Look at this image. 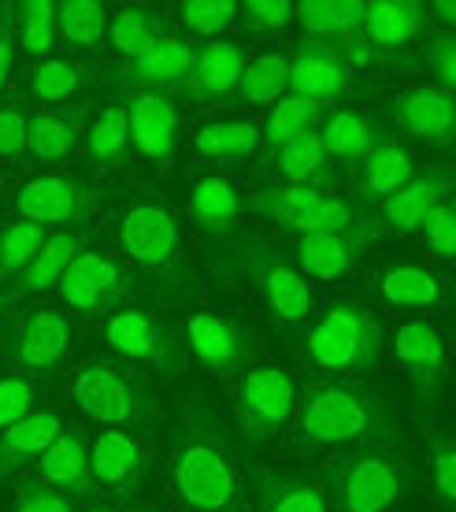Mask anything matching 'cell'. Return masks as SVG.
<instances>
[{
    "label": "cell",
    "mask_w": 456,
    "mask_h": 512,
    "mask_svg": "<svg viewBox=\"0 0 456 512\" xmlns=\"http://www.w3.org/2000/svg\"><path fill=\"white\" fill-rule=\"evenodd\" d=\"M412 175H416V171H412V156H408V149L386 138V141H379L375 153L364 160L356 193H360L364 201H371V205H382V201L393 197Z\"/></svg>",
    "instance_id": "cell-34"
},
{
    "label": "cell",
    "mask_w": 456,
    "mask_h": 512,
    "mask_svg": "<svg viewBox=\"0 0 456 512\" xmlns=\"http://www.w3.org/2000/svg\"><path fill=\"white\" fill-rule=\"evenodd\" d=\"M419 234H423V242L431 249L438 260H449L456 253V212H453V201L445 197L438 205H431L419 219Z\"/></svg>",
    "instance_id": "cell-47"
},
{
    "label": "cell",
    "mask_w": 456,
    "mask_h": 512,
    "mask_svg": "<svg viewBox=\"0 0 456 512\" xmlns=\"http://www.w3.org/2000/svg\"><path fill=\"white\" fill-rule=\"evenodd\" d=\"M241 208L267 219V223H275L279 231L297 234V238L345 231V227L356 223V208L345 197L308 190V186H290V182L260 186L249 197H241Z\"/></svg>",
    "instance_id": "cell-7"
},
{
    "label": "cell",
    "mask_w": 456,
    "mask_h": 512,
    "mask_svg": "<svg viewBox=\"0 0 456 512\" xmlns=\"http://www.w3.org/2000/svg\"><path fill=\"white\" fill-rule=\"evenodd\" d=\"M379 238V223L375 219H356L345 231L312 234V238H297V264L293 268L308 275V279L330 282L342 279L356 268V260L368 253V245Z\"/></svg>",
    "instance_id": "cell-18"
},
{
    "label": "cell",
    "mask_w": 456,
    "mask_h": 512,
    "mask_svg": "<svg viewBox=\"0 0 456 512\" xmlns=\"http://www.w3.org/2000/svg\"><path fill=\"white\" fill-rule=\"evenodd\" d=\"M393 357L412 379L423 401H434L449 375V346L445 334L427 320H408L393 331Z\"/></svg>",
    "instance_id": "cell-19"
},
{
    "label": "cell",
    "mask_w": 456,
    "mask_h": 512,
    "mask_svg": "<svg viewBox=\"0 0 456 512\" xmlns=\"http://www.w3.org/2000/svg\"><path fill=\"white\" fill-rule=\"evenodd\" d=\"M78 253V238L71 231H52L45 238V245L38 249V256L26 264L19 275H15V290L12 297H38L45 290H52L60 275L67 271V264L75 260Z\"/></svg>",
    "instance_id": "cell-37"
},
{
    "label": "cell",
    "mask_w": 456,
    "mask_h": 512,
    "mask_svg": "<svg viewBox=\"0 0 456 512\" xmlns=\"http://www.w3.org/2000/svg\"><path fill=\"white\" fill-rule=\"evenodd\" d=\"M208 264L223 282L253 290L279 323H301L312 316V286L264 234H230L208 249Z\"/></svg>",
    "instance_id": "cell-3"
},
{
    "label": "cell",
    "mask_w": 456,
    "mask_h": 512,
    "mask_svg": "<svg viewBox=\"0 0 456 512\" xmlns=\"http://www.w3.org/2000/svg\"><path fill=\"white\" fill-rule=\"evenodd\" d=\"M238 427L249 442H267L282 435L297 416V383L279 364H256L238 375L234 386Z\"/></svg>",
    "instance_id": "cell-8"
},
{
    "label": "cell",
    "mask_w": 456,
    "mask_h": 512,
    "mask_svg": "<svg viewBox=\"0 0 456 512\" xmlns=\"http://www.w3.org/2000/svg\"><path fill=\"white\" fill-rule=\"evenodd\" d=\"M260 145V127L249 119H223V123H204L193 134V153L208 164H241L249 160Z\"/></svg>",
    "instance_id": "cell-35"
},
{
    "label": "cell",
    "mask_w": 456,
    "mask_h": 512,
    "mask_svg": "<svg viewBox=\"0 0 456 512\" xmlns=\"http://www.w3.org/2000/svg\"><path fill=\"white\" fill-rule=\"evenodd\" d=\"M86 156L97 171H115L130 160L127 104H104L86 130Z\"/></svg>",
    "instance_id": "cell-36"
},
{
    "label": "cell",
    "mask_w": 456,
    "mask_h": 512,
    "mask_svg": "<svg viewBox=\"0 0 456 512\" xmlns=\"http://www.w3.org/2000/svg\"><path fill=\"white\" fill-rule=\"evenodd\" d=\"M26 119L23 104H0V160H23L26 156Z\"/></svg>",
    "instance_id": "cell-51"
},
{
    "label": "cell",
    "mask_w": 456,
    "mask_h": 512,
    "mask_svg": "<svg viewBox=\"0 0 456 512\" xmlns=\"http://www.w3.org/2000/svg\"><path fill=\"white\" fill-rule=\"evenodd\" d=\"M82 78H86V67L78 60H45L30 75V93L41 104H60L82 90Z\"/></svg>",
    "instance_id": "cell-43"
},
{
    "label": "cell",
    "mask_w": 456,
    "mask_h": 512,
    "mask_svg": "<svg viewBox=\"0 0 456 512\" xmlns=\"http://www.w3.org/2000/svg\"><path fill=\"white\" fill-rule=\"evenodd\" d=\"M193 45L186 38H164L156 49H149L138 60H127L123 67H115L112 82L115 86H134V90H156L164 93L178 86L193 64Z\"/></svg>",
    "instance_id": "cell-26"
},
{
    "label": "cell",
    "mask_w": 456,
    "mask_h": 512,
    "mask_svg": "<svg viewBox=\"0 0 456 512\" xmlns=\"http://www.w3.org/2000/svg\"><path fill=\"white\" fill-rule=\"evenodd\" d=\"M38 390L23 375H0V431H8L12 423H19L23 416L34 412Z\"/></svg>",
    "instance_id": "cell-50"
},
{
    "label": "cell",
    "mask_w": 456,
    "mask_h": 512,
    "mask_svg": "<svg viewBox=\"0 0 456 512\" xmlns=\"http://www.w3.org/2000/svg\"><path fill=\"white\" fill-rule=\"evenodd\" d=\"M427 19V4H412V0H382V4H364V23H360V38L345 41L349 60L364 64L375 56H397L416 41L419 26Z\"/></svg>",
    "instance_id": "cell-16"
},
{
    "label": "cell",
    "mask_w": 456,
    "mask_h": 512,
    "mask_svg": "<svg viewBox=\"0 0 456 512\" xmlns=\"http://www.w3.org/2000/svg\"><path fill=\"white\" fill-rule=\"evenodd\" d=\"M293 19L304 26V38L349 41L364 23V4L356 0H304L293 4Z\"/></svg>",
    "instance_id": "cell-38"
},
{
    "label": "cell",
    "mask_w": 456,
    "mask_h": 512,
    "mask_svg": "<svg viewBox=\"0 0 456 512\" xmlns=\"http://www.w3.org/2000/svg\"><path fill=\"white\" fill-rule=\"evenodd\" d=\"M82 512H152L149 505H89Z\"/></svg>",
    "instance_id": "cell-55"
},
{
    "label": "cell",
    "mask_w": 456,
    "mask_h": 512,
    "mask_svg": "<svg viewBox=\"0 0 456 512\" xmlns=\"http://www.w3.org/2000/svg\"><path fill=\"white\" fill-rule=\"evenodd\" d=\"M386 331L382 320L360 301H330L301 338L304 368L319 383H353L382 360Z\"/></svg>",
    "instance_id": "cell-4"
},
{
    "label": "cell",
    "mask_w": 456,
    "mask_h": 512,
    "mask_svg": "<svg viewBox=\"0 0 456 512\" xmlns=\"http://www.w3.org/2000/svg\"><path fill=\"white\" fill-rule=\"evenodd\" d=\"M353 82V60L345 52V41L304 38L290 60V90L312 104L338 101Z\"/></svg>",
    "instance_id": "cell-15"
},
{
    "label": "cell",
    "mask_w": 456,
    "mask_h": 512,
    "mask_svg": "<svg viewBox=\"0 0 456 512\" xmlns=\"http://www.w3.org/2000/svg\"><path fill=\"white\" fill-rule=\"evenodd\" d=\"M256 512H330L319 475H293L271 464L245 468Z\"/></svg>",
    "instance_id": "cell-22"
},
{
    "label": "cell",
    "mask_w": 456,
    "mask_h": 512,
    "mask_svg": "<svg viewBox=\"0 0 456 512\" xmlns=\"http://www.w3.org/2000/svg\"><path fill=\"white\" fill-rule=\"evenodd\" d=\"M431 487L442 509L456 505V446L449 435H438L431 442Z\"/></svg>",
    "instance_id": "cell-48"
},
{
    "label": "cell",
    "mask_w": 456,
    "mask_h": 512,
    "mask_svg": "<svg viewBox=\"0 0 456 512\" xmlns=\"http://www.w3.org/2000/svg\"><path fill=\"white\" fill-rule=\"evenodd\" d=\"M56 290L78 316H112L115 308L127 305L134 275L123 260L86 249V253H75V260L56 282Z\"/></svg>",
    "instance_id": "cell-10"
},
{
    "label": "cell",
    "mask_w": 456,
    "mask_h": 512,
    "mask_svg": "<svg viewBox=\"0 0 456 512\" xmlns=\"http://www.w3.org/2000/svg\"><path fill=\"white\" fill-rule=\"evenodd\" d=\"M186 342H190L193 357L216 375L249 372V364L260 357L253 327H245L234 316L212 312V308H197L186 316Z\"/></svg>",
    "instance_id": "cell-12"
},
{
    "label": "cell",
    "mask_w": 456,
    "mask_h": 512,
    "mask_svg": "<svg viewBox=\"0 0 456 512\" xmlns=\"http://www.w3.org/2000/svg\"><path fill=\"white\" fill-rule=\"evenodd\" d=\"M241 193L234 190V182L219 179V175H204L193 182L190 190V219L193 227L216 234V238H230L238 234L241 223Z\"/></svg>",
    "instance_id": "cell-32"
},
{
    "label": "cell",
    "mask_w": 456,
    "mask_h": 512,
    "mask_svg": "<svg viewBox=\"0 0 456 512\" xmlns=\"http://www.w3.org/2000/svg\"><path fill=\"white\" fill-rule=\"evenodd\" d=\"M386 116L405 130L408 138L427 145H449L456 130V101L449 90L438 86H416L386 101Z\"/></svg>",
    "instance_id": "cell-20"
},
{
    "label": "cell",
    "mask_w": 456,
    "mask_h": 512,
    "mask_svg": "<svg viewBox=\"0 0 456 512\" xmlns=\"http://www.w3.org/2000/svg\"><path fill=\"white\" fill-rule=\"evenodd\" d=\"M316 134H319V141H323V149H327L330 160H345V164H364V160L375 153V145L386 141L379 123L353 112V108L330 112V116L323 119V130H316Z\"/></svg>",
    "instance_id": "cell-33"
},
{
    "label": "cell",
    "mask_w": 456,
    "mask_h": 512,
    "mask_svg": "<svg viewBox=\"0 0 456 512\" xmlns=\"http://www.w3.org/2000/svg\"><path fill=\"white\" fill-rule=\"evenodd\" d=\"M86 130V104H60L49 112H38L26 127V156L38 164H64L78 149Z\"/></svg>",
    "instance_id": "cell-27"
},
{
    "label": "cell",
    "mask_w": 456,
    "mask_h": 512,
    "mask_svg": "<svg viewBox=\"0 0 456 512\" xmlns=\"http://www.w3.org/2000/svg\"><path fill=\"white\" fill-rule=\"evenodd\" d=\"M164 38H171V19L156 4H123L108 19V41L119 56L138 60L149 49H156Z\"/></svg>",
    "instance_id": "cell-31"
},
{
    "label": "cell",
    "mask_w": 456,
    "mask_h": 512,
    "mask_svg": "<svg viewBox=\"0 0 456 512\" xmlns=\"http://www.w3.org/2000/svg\"><path fill=\"white\" fill-rule=\"evenodd\" d=\"M445 290H449L445 271L419 264V260H397L375 275L379 301L397 312H438L445 308Z\"/></svg>",
    "instance_id": "cell-24"
},
{
    "label": "cell",
    "mask_w": 456,
    "mask_h": 512,
    "mask_svg": "<svg viewBox=\"0 0 456 512\" xmlns=\"http://www.w3.org/2000/svg\"><path fill=\"white\" fill-rule=\"evenodd\" d=\"M119 249L145 271H175L182 256V227L175 212L160 201H134L115 219Z\"/></svg>",
    "instance_id": "cell-11"
},
{
    "label": "cell",
    "mask_w": 456,
    "mask_h": 512,
    "mask_svg": "<svg viewBox=\"0 0 456 512\" xmlns=\"http://www.w3.org/2000/svg\"><path fill=\"white\" fill-rule=\"evenodd\" d=\"M416 461L408 449H349L323 468L330 512H393L416 490Z\"/></svg>",
    "instance_id": "cell-5"
},
{
    "label": "cell",
    "mask_w": 456,
    "mask_h": 512,
    "mask_svg": "<svg viewBox=\"0 0 456 512\" xmlns=\"http://www.w3.org/2000/svg\"><path fill=\"white\" fill-rule=\"evenodd\" d=\"M297 435L308 449H371L397 442L386 390L368 383H319L297 390Z\"/></svg>",
    "instance_id": "cell-2"
},
{
    "label": "cell",
    "mask_w": 456,
    "mask_h": 512,
    "mask_svg": "<svg viewBox=\"0 0 456 512\" xmlns=\"http://www.w3.org/2000/svg\"><path fill=\"white\" fill-rule=\"evenodd\" d=\"M41 483L56 487L67 498H89L97 494L93 487V472H89V438L82 427H64L52 438V446L41 453L38 475Z\"/></svg>",
    "instance_id": "cell-25"
},
{
    "label": "cell",
    "mask_w": 456,
    "mask_h": 512,
    "mask_svg": "<svg viewBox=\"0 0 456 512\" xmlns=\"http://www.w3.org/2000/svg\"><path fill=\"white\" fill-rule=\"evenodd\" d=\"M97 208V190L75 175H41L15 193V212L38 227H86Z\"/></svg>",
    "instance_id": "cell-13"
},
{
    "label": "cell",
    "mask_w": 456,
    "mask_h": 512,
    "mask_svg": "<svg viewBox=\"0 0 456 512\" xmlns=\"http://www.w3.org/2000/svg\"><path fill=\"white\" fill-rule=\"evenodd\" d=\"M60 431H64V420L56 409H34L8 431H0V483H8L26 464H38Z\"/></svg>",
    "instance_id": "cell-29"
},
{
    "label": "cell",
    "mask_w": 456,
    "mask_h": 512,
    "mask_svg": "<svg viewBox=\"0 0 456 512\" xmlns=\"http://www.w3.org/2000/svg\"><path fill=\"white\" fill-rule=\"evenodd\" d=\"M56 34L75 52L101 49L108 41V8L93 0H67L56 4Z\"/></svg>",
    "instance_id": "cell-39"
},
{
    "label": "cell",
    "mask_w": 456,
    "mask_h": 512,
    "mask_svg": "<svg viewBox=\"0 0 456 512\" xmlns=\"http://www.w3.org/2000/svg\"><path fill=\"white\" fill-rule=\"evenodd\" d=\"M71 338H75V327H71V316L64 308L38 301L34 308H26L19 323H15L12 360L30 375H49L67 360Z\"/></svg>",
    "instance_id": "cell-14"
},
{
    "label": "cell",
    "mask_w": 456,
    "mask_h": 512,
    "mask_svg": "<svg viewBox=\"0 0 456 512\" xmlns=\"http://www.w3.org/2000/svg\"><path fill=\"white\" fill-rule=\"evenodd\" d=\"M319 119H323V108H319V104L304 101V97H293V93L290 97H279V101L271 104L264 127H260V141L275 153L279 145L293 141L297 134H308Z\"/></svg>",
    "instance_id": "cell-41"
},
{
    "label": "cell",
    "mask_w": 456,
    "mask_h": 512,
    "mask_svg": "<svg viewBox=\"0 0 456 512\" xmlns=\"http://www.w3.org/2000/svg\"><path fill=\"white\" fill-rule=\"evenodd\" d=\"M290 90V56L282 52H260L241 67L238 97L249 104H275Z\"/></svg>",
    "instance_id": "cell-40"
},
{
    "label": "cell",
    "mask_w": 456,
    "mask_h": 512,
    "mask_svg": "<svg viewBox=\"0 0 456 512\" xmlns=\"http://www.w3.org/2000/svg\"><path fill=\"white\" fill-rule=\"evenodd\" d=\"M427 12L438 15V19H442L445 26L456 23V4H453V0H438V4H431V8H427Z\"/></svg>",
    "instance_id": "cell-54"
},
{
    "label": "cell",
    "mask_w": 456,
    "mask_h": 512,
    "mask_svg": "<svg viewBox=\"0 0 456 512\" xmlns=\"http://www.w3.org/2000/svg\"><path fill=\"white\" fill-rule=\"evenodd\" d=\"M12 67H15V41L8 30H0V93H4L8 78H12Z\"/></svg>",
    "instance_id": "cell-53"
},
{
    "label": "cell",
    "mask_w": 456,
    "mask_h": 512,
    "mask_svg": "<svg viewBox=\"0 0 456 512\" xmlns=\"http://www.w3.org/2000/svg\"><path fill=\"white\" fill-rule=\"evenodd\" d=\"M238 19L245 26V34L271 38L293 23V4L290 0H249V4H238Z\"/></svg>",
    "instance_id": "cell-46"
},
{
    "label": "cell",
    "mask_w": 456,
    "mask_h": 512,
    "mask_svg": "<svg viewBox=\"0 0 456 512\" xmlns=\"http://www.w3.org/2000/svg\"><path fill=\"white\" fill-rule=\"evenodd\" d=\"M167 483L190 512H253L249 479L234 442L201 390L178 401L167 446Z\"/></svg>",
    "instance_id": "cell-1"
},
{
    "label": "cell",
    "mask_w": 456,
    "mask_h": 512,
    "mask_svg": "<svg viewBox=\"0 0 456 512\" xmlns=\"http://www.w3.org/2000/svg\"><path fill=\"white\" fill-rule=\"evenodd\" d=\"M45 238H49V231L38 227V223H26V219L8 223V227L0 231V268H4V275H19V271L38 256Z\"/></svg>",
    "instance_id": "cell-44"
},
{
    "label": "cell",
    "mask_w": 456,
    "mask_h": 512,
    "mask_svg": "<svg viewBox=\"0 0 456 512\" xmlns=\"http://www.w3.org/2000/svg\"><path fill=\"white\" fill-rule=\"evenodd\" d=\"M241 67L245 49L238 41H208L204 49L193 52V64L178 90L197 104H230V97H238Z\"/></svg>",
    "instance_id": "cell-21"
},
{
    "label": "cell",
    "mask_w": 456,
    "mask_h": 512,
    "mask_svg": "<svg viewBox=\"0 0 456 512\" xmlns=\"http://www.w3.org/2000/svg\"><path fill=\"white\" fill-rule=\"evenodd\" d=\"M423 60H427V67L434 71V78H438V90L453 93V86H456V41H453V34H438V38L427 41Z\"/></svg>",
    "instance_id": "cell-52"
},
{
    "label": "cell",
    "mask_w": 456,
    "mask_h": 512,
    "mask_svg": "<svg viewBox=\"0 0 456 512\" xmlns=\"http://www.w3.org/2000/svg\"><path fill=\"white\" fill-rule=\"evenodd\" d=\"M15 38L30 56H49L56 45V4L49 0L15 4Z\"/></svg>",
    "instance_id": "cell-42"
},
{
    "label": "cell",
    "mask_w": 456,
    "mask_h": 512,
    "mask_svg": "<svg viewBox=\"0 0 456 512\" xmlns=\"http://www.w3.org/2000/svg\"><path fill=\"white\" fill-rule=\"evenodd\" d=\"M89 472L93 487L112 494V498H130L149 475V449L138 435L104 427L101 435L89 442Z\"/></svg>",
    "instance_id": "cell-17"
},
{
    "label": "cell",
    "mask_w": 456,
    "mask_h": 512,
    "mask_svg": "<svg viewBox=\"0 0 456 512\" xmlns=\"http://www.w3.org/2000/svg\"><path fill=\"white\" fill-rule=\"evenodd\" d=\"M0 23H4V4H0Z\"/></svg>",
    "instance_id": "cell-56"
},
{
    "label": "cell",
    "mask_w": 456,
    "mask_h": 512,
    "mask_svg": "<svg viewBox=\"0 0 456 512\" xmlns=\"http://www.w3.org/2000/svg\"><path fill=\"white\" fill-rule=\"evenodd\" d=\"M453 193V175L449 171H427V175H412L401 190L386 197L379 205V231L390 234H408L419 227V219L431 205L445 201Z\"/></svg>",
    "instance_id": "cell-28"
},
{
    "label": "cell",
    "mask_w": 456,
    "mask_h": 512,
    "mask_svg": "<svg viewBox=\"0 0 456 512\" xmlns=\"http://www.w3.org/2000/svg\"><path fill=\"white\" fill-rule=\"evenodd\" d=\"M271 167L290 186H308V190H319V193H327L334 186V160L327 156L316 130L297 134L293 141L279 145L271 153Z\"/></svg>",
    "instance_id": "cell-30"
},
{
    "label": "cell",
    "mask_w": 456,
    "mask_h": 512,
    "mask_svg": "<svg viewBox=\"0 0 456 512\" xmlns=\"http://www.w3.org/2000/svg\"><path fill=\"white\" fill-rule=\"evenodd\" d=\"M178 15H182L186 30L216 38L238 19V4L234 0H190V4H178Z\"/></svg>",
    "instance_id": "cell-45"
},
{
    "label": "cell",
    "mask_w": 456,
    "mask_h": 512,
    "mask_svg": "<svg viewBox=\"0 0 456 512\" xmlns=\"http://www.w3.org/2000/svg\"><path fill=\"white\" fill-rule=\"evenodd\" d=\"M0 282H4V268H0Z\"/></svg>",
    "instance_id": "cell-57"
},
{
    "label": "cell",
    "mask_w": 456,
    "mask_h": 512,
    "mask_svg": "<svg viewBox=\"0 0 456 512\" xmlns=\"http://www.w3.org/2000/svg\"><path fill=\"white\" fill-rule=\"evenodd\" d=\"M71 401L89 420L115 427V431H149L160 423V405L141 375L115 360H89L71 379Z\"/></svg>",
    "instance_id": "cell-6"
},
{
    "label": "cell",
    "mask_w": 456,
    "mask_h": 512,
    "mask_svg": "<svg viewBox=\"0 0 456 512\" xmlns=\"http://www.w3.org/2000/svg\"><path fill=\"white\" fill-rule=\"evenodd\" d=\"M104 342L119 357H127L130 364H141V368L164 375V379H175V375L186 372L182 342L160 316H152L149 308H115L112 316L104 320Z\"/></svg>",
    "instance_id": "cell-9"
},
{
    "label": "cell",
    "mask_w": 456,
    "mask_h": 512,
    "mask_svg": "<svg viewBox=\"0 0 456 512\" xmlns=\"http://www.w3.org/2000/svg\"><path fill=\"white\" fill-rule=\"evenodd\" d=\"M130 149H138L149 164H171L178 149V112L167 93L141 90L127 104Z\"/></svg>",
    "instance_id": "cell-23"
},
{
    "label": "cell",
    "mask_w": 456,
    "mask_h": 512,
    "mask_svg": "<svg viewBox=\"0 0 456 512\" xmlns=\"http://www.w3.org/2000/svg\"><path fill=\"white\" fill-rule=\"evenodd\" d=\"M15 512H78L75 498L41 479H15Z\"/></svg>",
    "instance_id": "cell-49"
}]
</instances>
